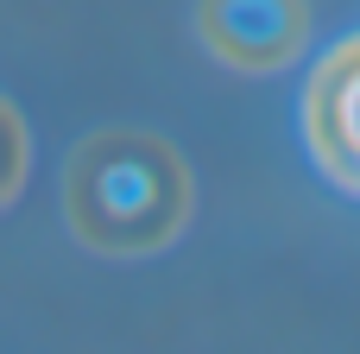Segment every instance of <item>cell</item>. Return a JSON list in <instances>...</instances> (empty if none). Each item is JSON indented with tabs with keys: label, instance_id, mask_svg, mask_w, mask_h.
<instances>
[{
	"label": "cell",
	"instance_id": "6da1fadb",
	"mask_svg": "<svg viewBox=\"0 0 360 354\" xmlns=\"http://www.w3.org/2000/svg\"><path fill=\"white\" fill-rule=\"evenodd\" d=\"M70 228L101 253H152L190 215L184 158L152 133H95L70 158Z\"/></svg>",
	"mask_w": 360,
	"mask_h": 354
},
{
	"label": "cell",
	"instance_id": "3957f363",
	"mask_svg": "<svg viewBox=\"0 0 360 354\" xmlns=\"http://www.w3.org/2000/svg\"><path fill=\"white\" fill-rule=\"evenodd\" d=\"M19 171H25V133H19L13 108L0 101V203L19 190Z\"/></svg>",
	"mask_w": 360,
	"mask_h": 354
},
{
	"label": "cell",
	"instance_id": "7a4b0ae2",
	"mask_svg": "<svg viewBox=\"0 0 360 354\" xmlns=\"http://www.w3.org/2000/svg\"><path fill=\"white\" fill-rule=\"evenodd\" d=\"M202 32L228 63H285L304 38V0H202Z\"/></svg>",
	"mask_w": 360,
	"mask_h": 354
}]
</instances>
